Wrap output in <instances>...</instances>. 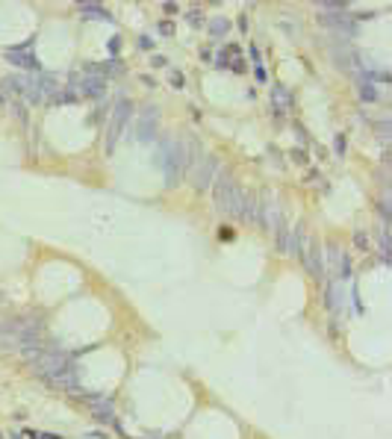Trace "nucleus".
<instances>
[{
    "instance_id": "39448f33",
    "label": "nucleus",
    "mask_w": 392,
    "mask_h": 439,
    "mask_svg": "<svg viewBox=\"0 0 392 439\" xmlns=\"http://www.w3.org/2000/svg\"><path fill=\"white\" fill-rule=\"evenodd\" d=\"M263 201L266 203H259V224L266 227V230H277V227H283V215H280V201L274 198L272 192H266L263 195Z\"/></svg>"
},
{
    "instance_id": "a211bd4d",
    "label": "nucleus",
    "mask_w": 392,
    "mask_h": 439,
    "mask_svg": "<svg viewBox=\"0 0 392 439\" xmlns=\"http://www.w3.org/2000/svg\"><path fill=\"white\" fill-rule=\"evenodd\" d=\"M80 12H83V18H101V21H112V15H109L103 6H98V3H83V6H80Z\"/></svg>"
},
{
    "instance_id": "2eb2a0df",
    "label": "nucleus",
    "mask_w": 392,
    "mask_h": 439,
    "mask_svg": "<svg viewBox=\"0 0 392 439\" xmlns=\"http://www.w3.org/2000/svg\"><path fill=\"white\" fill-rule=\"evenodd\" d=\"M206 33L212 35V38H222V35L230 33V21H227V18H222V15L209 18V21H206Z\"/></svg>"
},
{
    "instance_id": "9b49d317",
    "label": "nucleus",
    "mask_w": 392,
    "mask_h": 439,
    "mask_svg": "<svg viewBox=\"0 0 392 439\" xmlns=\"http://www.w3.org/2000/svg\"><path fill=\"white\" fill-rule=\"evenodd\" d=\"M248 224H259V198L251 192H242V215Z\"/></svg>"
},
{
    "instance_id": "dca6fc26",
    "label": "nucleus",
    "mask_w": 392,
    "mask_h": 439,
    "mask_svg": "<svg viewBox=\"0 0 392 439\" xmlns=\"http://www.w3.org/2000/svg\"><path fill=\"white\" fill-rule=\"evenodd\" d=\"M357 92H360V98H363L366 103H375L377 101V89H375V83L369 80V74H363V77L357 80Z\"/></svg>"
},
{
    "instance_id": "423d86ee",
    "label": "nucleus",
    "mask_w": 392,
    "mask_h": 439,
    "mask_svg": "<svg viewBox=\"0 0 392 439\" xmlns=\"http://www.w3.org/2000/svg\"><path fill=\"white\" fill-rule=\"evenodd\" d=\"M56 92H59V83H56V77H51V74H38L35 80H30L27 98H30L33 103H41V101H51Z\"/></svg>"
},
{
    "instance_id": "412c9836",
    "label": "nucleus",
    "mask_w": 392,
    "mask_h": 439,
    "mask_svg": "<svg viewBox=\"0 0 392 439\" xmlns=\"http://www.w3.org/2000/svg\"><path fill=\"white\" fill-rule=\"evenodd\" d=\"M51 101L53 103H74V101H77V92H71V89H68V92H56Z\"/></svg>"
},
{
    "instance_id": "bb28decb",
    "label": "nucleus",
    "mask_w": 392,
    "mask_h": 439,
    "mask_svg": "<svg viewBox=\"0 0 392 439\" xmlns=\"http://www.w3.org/2000/svg\"><path fill=\"white\" fill-rule=\"evenodd\" d=\"M139 48H142V51H151V48H154V38H151V35H139Z\"/></svg>"
},
{
    "instance_id": "20e7f679",
    "label": "nucleus",
    "mask_w": 392,
    "mask_h": 439,
    "mask_svg": "<svg viewBox=\"0 0 392 439\" xmlns=\"http://www.w3.org/2000/svg\"><path fill=\"white\" fill-rule=\"evenodd\" d=\"M215 174H219V159L209 156V153H201L192 162V168H189V177H192V183H195L198 192H206V186H212Z\"/></svg>"
},
{
    "instance_id": "aec40b11",
    "label": "nucleus",
    "mask_w": 392,
    "mask_h": 439,
    "mask_svg": "<svg viewBox=\"0 0 392 439\" xmlns=\"http://www.w3.org/2000/svg\"><path fill=\"white\" fill-rule=\"evenodd\" d=\"M101 71H103V77H109V74H121L124 65H121V59H109L106 65H101Z\"/></svg>"
},
{
    "instance_id": "2f4dec72",
    "label": "nucleus",
    "mask_w": 392,
    "mask_h": 439,
    "mask_svg": "<svg viewBox=\"0 0 392 439\" xmlns=\"http://www.w3.org/2000/svg\"><path fill=\"white\" fill-rule=\"evenodd\" d=\"M233 71H239V74L245 71V65H242V59H233Z\"/></svg>"
},
{
    "instance_id": "f8f14e48",
    "label": "nucleus",
    "mask_w": 392,
    "mask_h": 439,
    "mask_svg": "<svg viewBox=\"0 0 392 439\" xmlns=\"http://www.w3.org/2000/svg\"><path fill=\"white\" fill-rule=\"evenodd\" d=\"M103 92H106V80H103V77H89V74H85L83 83H80V95H85V98H101Z\"/></svg>"
},
{
    "instance_id": "5701e85b",
    "label": "nucleus",
    "mask_w": 392,
    "mask_h": 439,
    "mask_svg": "<svg viewBox=\"0 0 392 439\" xmlns=\"http://www.w3.org/2000/svg\"><path fill=\"white\" fill-rule=\"evenodd\" d=\"M171 85H174V89H183V85H186V77H183L180 71H174V74H171Z\"/></svg>"
},
{
    "instance_id": "a878e982",
    "label": "nucleus",
    "mask_w": 392,
    "mask_h": 439,
    "mask_svg": "<svg viewBox=\"0 0 392 439\" xmlns=\"http://www.w3.org/2000/svg\"><path fill=\"white\" fill-rule=\"evenodd\" d=\"M380 215H383V221H389V198H380Z\"/></svg>"
},
{
    "instance_id": "4be33fe9",
    "label": "nucleus",
    "mask_w": 392,
    "mask_h": 439,
    "mask_svg": "<svg viewBox=\"0 0 392 439\" xmlns=\"http://www.w3.org/2000/svg\"><path fill=\"white\" fill-rule=\"evenodd\" d=\"M354 245H357L360 251H372V242H369V236H366L363 230H357V233H354Z\"/></svg>"
},
{
    "instance_id": "6e6552de",
    "label": "nucleus",
    "mask_w": 392,
    "mask_h": 439,
    "mask_svg": "<svg viewBox=\"0 0 392 439\" xmlns=\"http://www.w3.org/2000/svg\"><path fill=\"white\" fill-rule=\"evenodd\" d=\"M304 266H307V271L316 277V280H324L327 277V266H324V251L316 245V242H310L307 245V251H304Z\"/></svg>"
},
{
    "instance_id": "f03ea898",
    "label": "nucleus",
    "mask_w": 392,
    "mask_h": 439,
    "mask_svg": "<svg viewBox=\"0 0 392 439\" xmlns=\"http://www.w3.org/2000/svg\"><path fill=\"white\" fill-rule=\"evenodd\" d=\"M212 192H215V206L227 212V215H233L239 218L242 215V189L236 186V180H233V174L230 171H219L215 174V180H212Z\"/></svg>"
},
{
    "instance_id": "cd10ccee",
    "label": "nucleus",
    "mask_w": 392,
    "mask_h": 439,
    "mask_svg": "<svg viewBox=\"0 0 392 439\" xmlns=\"http://www.w3.org/2000/svg\"><path fill=\"white\" fill-rule=\"evenodd\" d=\"M151 65H154V68H165V65H168V56H162V53H156L154 59H151Z\"/></svg>"
},
{
    "instance_id": "c85d7f7f",
    "label": "nucleus",
    "mask_w": 392,
    "mask_h": 439,
    "mask_svg": "<svg viewBox=\"0 0 392 439\" xmlns=\"http://www.w3.org/2000/svg\"><path fill=\"white\" fill-rule=\"evenodd\" d=\"M336 153H339V156H342V153H345V136H336Z\"/></svg>"
},
{
    "instance_id": "7ed1b4c3",
    "label": "nucleus",
    "mask_w": 392,
    "mask_h": 439,
    "mask_svg": "<svg viewBox=\"0 0 392 439\" xmlns=\"http://www.w3.org/2000/svg\"><path fill=\"white\" fill-rule=\"evenodd\" d=\"M130 118H133V103L127 101V98H121V101L112 106V118H109V127H106V142H103L106 153L115 151V142L121 139V133H124V127L130 124Z\"/></svg>"
},
{
    "instance_id": "1a4fd4ad",
    "label": "nucleus",
    "mask_w": 392,
    "mask_h": 439,
    "mask_svg": "<svg viewBox=\"0 0 392 439\" xmlns=\"http://www.w3.org/2000/svg\"><path fill=\"white\" fill-rule=\"evenodd\" d=\"M89 404H92V413L101 419V422H112L115 424V407L109 398H98V395H92V398H85Z\"/></svg>"
},
{
    "instance_id": "7c9ffc66",
    "label": "nucleus",
    "mask_w": 392,
    "mask_h": 439,
    "mask_svg": "<svg viewBox=\"0 0 392 439\" xmlns=\"http://www.w3.org/2000/svg\"><path fill=\"white\" fill-rule=\"evenodd\" d=\"M295 133H298V139H301V142H307V130H304V127H295Z\"/></svg>"
},
{
    "instance_id": "f257e3e1",
    "label": "nucleus",
    "mask_w": 392,
    "mask_h": 439,
    "mask_svg": "<svg viewBox=\"0 0 392 439\" xmlns=\"http://www.w3.org/2000/svg\"><path fill=\"white\" fill-rule=\"evenodd\" d=\"M33 369H35V374L48 377L51 383H59V386H74V383H77L74 363H71L62 351H56V348H48V351L41 348V351L33 357Z\"/></svg>"
},
{
    "instance_id": "c756f323",
    "label": "nucleus",
    "mask_w": 392,
    "mask_h": 439,
    "mask_svg": "<svg viewBox=\"0 0 392 439\" xmlns=\"http://www.w3.org/2000/svg\"><path fill=\"white\" fill-rule=\"evenodd\" d=\"M189 24H195V27H198V24H201V18H198V12H195V9H192V12H189Z\"/></svg>"
},
{
    "instance_id": "6ab92c4d",
    "label": "nucleus",
    "mask_w": 392,
    "mask_h": 439,
    "mask_svg": "<svg viewBox=\"0 0 392 439\" xmlns=\"http://www.w3.org/2000/svg\"><path fill=\"white\" fill-rule=\"evenodd\" d=\"M274 245H277L280 253L289 251V227H277V230H274Z\"/></svg>"
},
{
    "instance_id": "ddd939ff",
    "label": "nucleus",
    "mask_w": 392,
    "mask_h": 439,
    "mask_svg": "<svg viewBox=\"0 0 392 439\" xmlns=\"http://www.w3.org/2000/svg\"><path fill=\"white\" fill-rule=\"evenodd\" d=\"M0 85L6 89V92H12V95H27V89H30V80L27 77H21V74H9V77H3Z\"/></svg>"
},
{
    "instance_id": "393cba45",
    "label": "nucleus",
    "mask_w": 392,
    "mask_h": 439,
    "mask_svg": "<svg viewBox=\"0 0 392 439\" xmlns=\"http://www.w3.org/2000/svg\"><path fill=\"white\" fill-rule=\"evenodd\" d=\"M292 162H298V165H304V162H307V153L301 151V148H295V151H292Z\"/></svg>"
},
{
    "instance_id": "f3484780",
    "label": "nucleus",
    "mask_w": 392,
    "mask_h": 439,
    "mask_svg": "<svg viewBox=\"0 0 392 439\" xmlns=\"http://www.w3.org/2000/svg\"><path fill=\"white\" fill-rule=\"evenodd\" d=\"M6 59H9L12 65H21V68H38V59H35V56H30V53L9 51V53H6Z\"/></svg>"
},
{
    "instance_id": "4468645a",
    "label": "nucleus",
    "mask_w": 392,
    "mask_h": 439,
    "mask_svg": "<svg viewBox=\"0 0 392 439\" xmlns=\"http://www.w3.org/2000/svg\"><path fill=\"white\" fill-rule=\"evenodd\" d=\"M272 101H274V106H277L274 115H280V112H286V109L292 106V95L286 92V85H274V89H272Z\"/></svg>"
},
{
    "instance_id": "0eeeda50",
    "label": "nucleus",
    "mask_w": 392,
    "mask_h": 439,
    "mask_svg": "<svg viewBox=\"0 0 392 439\" xmlns=\"http://www.w3.org/2000/svg\"><path fill=\"white\" fill-rule=\"evenodd\" d=\"M156 133H159V112H156V106H145L136 115V139L151 142Z\"/></svg>"
},
{
    "instance_id": "9d476101",
    "label": "nucleus",
    "mask_w": 392,
    "mask_h": 439,
    "mask_svg": "<svg viewBox=\"0 0 392 439\" xmlns=\"http://www.w3.org/2000/svg\"><path fill=\"white\" fill-rule=\"evenodd\" d=\"M310 245V239H307V230H304V224H295L289 230V256H304V248Z\"/></svg>"
},
{
    "instance_id": "b1692460",
    "label": "nucleus",
    "mask_w": 392,
    "mask_h": 439,
    "mask_svg": "<svg viewBox=\"0 0 392 439\" xmlns=\"http://www.w3.org/2000/svg\"><path fill=\"white\" fill-rule=\"evenodd\" d=\"M156 30H159V35H174V24H171V21H162Z\"/></svg>"
}]
</instances>
